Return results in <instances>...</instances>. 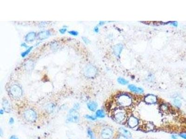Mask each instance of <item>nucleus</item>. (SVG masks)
<instances>
[{"instance_id": "24", "label": "nucleus", "mask_w": 186, "mask_h": 139, "mask_svg": "<svg viewBox=\"0 0 186 139\" xmlns=\"http://www.w3.org/2000/svg\"><path fill=\"white\" fill-rule=\"evenodd\" d=\"M88 134L89 135V136H90V139H95V136H94V135L91 129H89L88 130Z\"/></svg>"}, {"instance_id": "5", "label": "nucleus", "mask_w": 186, "mask_h": 139, "mask_svg": "<svg viewBox=\"0 0 186 139\" xmlns=\"http://www.w3.org/2000/svg\"><path fill=\"white\" fill-rule=\"evenodd\" d=\"M97 70L96 67L92 65H88L84 69V73L85 76L89 78H93L96 76Z\"/></svg>"}, {"instance_id": "7", "label": "nucleus", "mask_w": 186, "mask_h": 139, "mask_svg": "<svg viewBox=\"0 0 186 139\" xmlns=\"http://www.w3.org/2000/svg\"><path fill=\"white\" fill-rule=\"evenodd\" d=\"M113 135V131L109 127H105L102 130L101 136L102 139H111Z\"/></svg>"}, {"instance_id": "9", "label": "nucleus", "mask_w": 186, "mask_h": 139, "mask_svg": "<svg viewBox=\"0 0 186 139\" xmlns=\"http://www.w3.org/2000/svg\"><path fill=\"white\" fill-rule=\"evenodd\" d=\"M127 123L128 126L131 128H135L139 124L138 119L134 116H130L128 120Z\"/></svg>"}, {"instance_id": "21", "label": "nucleus", "mask_w": 186, "mask_h": 139, "mask_svg": "<svg viewBox=\"0 0 186 139\" xmlns=\"http://www.w3.org/2000/svg\"><path fill=\"white\" fill-rule=\"evenodd\" d=\"M118 81L120 83H121L122 84H124V85L127 84L128 82L126 80H125L124 78H121H121H119L118 79Z\"/></svg>"}, {"instance_id": "1", "label": "nucleus", "mask_w": 186, "mask_h": 139, "mask_svg": "<svg viewBox=\"0 0 186 139\" xmlns=\"http://www.w3.org/2000/svg\"><path fill=\"white\" fill-rule=\"evenodd\" d=\"M116 103L121 107H128L130 106L133 102L131 96L127 94H121L116 97Z\"/></svg>"}, {"instance_id": "8", "label": "nucleus", "mask_w": 186, "mask_h": 139, "mask_svg": "<svg viewBox=\"0 0 186 139\" xmlns=\"http://www.w3.org/2000/svg\"><path fill=\"white\" fill-rule=\"evenodd\" d=\"M51 35V32L48 30H45L39 32L37 34V38L39 40H44L48 38Z\"/></svg>"}, {"instance_id": "33", "label": "nucleus", "mask_w": 186, "mask_h": 139, "mask_svg": "<svg viewBox=\"0 0 186 139\" xmlns=\"http://www.w3.org/2000/svg\"><path fill=\"white\" fill-rule=\"evenodd\" d=\"M172 139H177V136H176V135H172Z\"/></svg>"}, {"instance_id": "4", "label": "nucleus", "mask_w": 186, "mask_h": 139, "mask_svg": "<svg viewBox=\"0 0 186 139\" xmlns=\"http://www.w3.org/2000/svg\"><path fill=\"white\" fill-rule=\"evenodd\" d=\"M23 117L27 121L33 123L36 120L37 115L36 112L34 109L29 108L24 112Z\"/></svg>"}, {"instance_id": "11", "label": "nucleus", "mask_w": 186, "mask_h": 139, "mask_svg": "<svg viewBox=\"0 0 186 139\" xmlns=\"http://www.w3.org/2000/svg\"><path fill=\"white\" fill-rule=\"evenodd\" d=\"M37 37V34L35 32H31L28 33L25 36V40L27 42L34 41Z\"/></svg>"}, {"instance_id": "15", "label": "nucleus", "mask_w": 186, "mask_h": 139, "mask_svg": "<svg viewBox=\"0 0 186 139\" xmlns=\"http://www.w3.org/2000/svg\"><path fill=\"white\" fill-rule=\"evenodd\" d=\"M154 125L150 122H147L144 125L143 129L145 131H151L154 129Z\"/></svg>"}, {"instance_id": "20", "label": "nucleus", "mask_w": 186, "mask_h": 139, "mask_svg": "<svg viewBox=\"0 0 186 139\" xmlns=\"http://www.w3.org/2000/svg\"><path fill=\"white\" fill-rule=\"evenodd\" d=\"M96 115L97 117L99 118H103L105 117V113L103 110H98L96 112Z\"/></svg>"}, {"instance_id": "13", "label": "nucleus", "mask_w": 186, "mask_h": 139, "mask_svg": "<svg viewBox=\"0 0 186 139\" xmlns=\"http://www.w3.org/2000/svg\"><path fill=\"white\" fill-rule=\"evenodd\" d=\"M122 49H123V46L122 44H116L113 48L114 53L116 56L119 57L122 51Z\"/></svg>"}, {"instance_id": "30", "label": "nucleus", "mask_w": 186, "mask_h": 139, "mask_svg": "<svg viewBox=\"0 0 186 139\" xmlns=\"http://www.w3.org/2000/svg\"><path fill=\"white\" fill-rule=\"evenodd\" d=\"M180 136L184 139H186V133H181L180 134Z\"/></svg>"}, {"instance_id": "19", "label": "nucleus", "mask_w": 186, "mask_h": 139, "mask_svg": "<svg viewBox=\"0 0 186 139\" xmlns=\"http://www.w3.org/2000/svg\"><path fill=\"white\" fill-rule=\"evenodd\" d=\"M33 48H34V46H30L28 48H27L26 49V50L24 51L23 52H22L21 53V57H25L26 56H27L29 54V53L31 51L32 49H33Z\"/></svg>"}, {"instance_id": "26", "label": "nucleus", "mask_w": 186, "mask_h": 139, "mask_svg": "<svg viewBox=\"0 0 186 139\" xmlns=\"http://www.w3.org/2000/svg\"><path fill=\"white\" fill-rule=\"evenodd\" d=\"M82 39H83V41L84 42V43L86 44H88L90 42V40L87 37H82Z\"/></svg>"}, {"instance_id": "34", "label": "nucleus", "mask_w": 186, "mask_h": 139, "mask_svg": "<svg viewBox=\"0 0 186 139\" xmlns=\"http://www.w3.org/2000/svg\"><path fill=\"white\" fill-rule=\"evenodd\" d=\"M104 23H105V22H104V21H100V22H99V25H103L104 24Z\"/></svg>"}, {"instance_id": "2", "label": "nucleus", "mask_w": 186, "mask_h": 139, "mask_svg": "<svg viewBox=\"0 0 186 139\" xmlns=\"http://www.w3.org/2000/svg\"><path fill=\"white\" fill-rule=\"evenodd\" d=\"M113 117L117 122L123 123L127 120V113L126 111L122 107L116 108L113 113Z\"/></svg>"}, {"instance_id": "17", "label": "nucleus", "mask_w": 186, "mask_h": 139, "mask_svg": "<svg viewBox=\"0 0 186 139\" xmlns=\"http://www.w3.org/2000/svg\"><path fill=\"white\" fill-rule=\"evenodd\" d=\"M87 106L90 110L95 111L97 107V103L95 101H90L88 103Z\"/></svg>"}, {"instance_id": "25", "label": "nucleus", "mask_w": 186, "mask_h": 139, "mask_svg": "<svg viewBox=\"0 0 186 139\" xmlns=\"http://www.w3.org/2000/svg\"><path fill=\"white\" fill-rule=\"evenodd\" d=\"M59 32L61 33V34H64V33H66V32H67V27H62V28H61L60 29H59Z\"/></svg>"}, {"instance_id": "23", "label": "nucleus", "mask_w": 186, "mask_h": 139, "mask_svg": "<svg viewBox=\"0 0 186 139\" xmlns=\"http://www.w3.org/2000/svg\"><path fill=\"white\" fill-rule=\"evenodd\" d=\"M68 33L71 35H72L74 36H77V35H78V34H79V32L76 30L69 31L68 32Z\"/></svg>"}, {"instance_id": "27", "label": "nucleus", "mask_w": 186, "mask_h": 139, "mask_svg": "<svg viewBox=\"0 0 186 139\" xmlns=\"http://www.w3.org/2000/svg\"><path fill=\"white\" fill-rule=\"evenodd\" d=\"M128 139V138L122 134H120V135H119L117 137V139Z\"/></svg>"}, {"instance_id": "14", "label": "nucleus", "mask_w": 186, "mask_h": 139, "mask_svg": "<svg viewBox=\"0 0 186 139\" xmlns=\"http://www.w3.org/2000/svg\"><path fill=\"white\" fill-rule=\"evenodd\" d=\"M34 63L31 60H28L25 63V68L27 70L31 71L34 69Z\"/></svg>"}, {"instance_id": "28", "label": "nucleus", "mask_w": 186, "mask_h": 139, "mask_svg": "<svg viewBox=\"0 0 186 139\" xmlns=\"http://www.w3.org/2000/svg\"><path fill=\"white\" fill-rule=\"evenodd\" d=\"M86 117L87 118H88V119H90V120H94L96 119V118L95 117L92 116H91V115H87L86 116Z\"/></svg>"}, {"instance_id": "31", "label": "nucleus", "mask_w": 186, "mask_h": 139, "mask_svg": "<svg viewBox=\"0 0 186 139\" xmlns=\"http://www.w3.org/2000/svg\"><path fill=\"white\" fill-rule=\"evenodd\" d=\"M94 31L96 32H99V31L98 27V26H96V27L94 28Z\"/></svg>"}, {"instance_id": "22", "label": "nucleus", "mask_w": 186, "mask_h": 139, "mask_svg": "<svg viewBox=\"0 0 186 139\" xmlns=\"http://www.w3.org/2000/svg\"><path fill=\"white\" fill-rule=\"evenodd\" d=\"M173 103H174V104L175 105V106H176L177 107H180L181 106V101H180V100L178 99H175L174 100Z\"/></svg>"}, {"instance_id": "16", "label": "nucleus", "mask_w": 186, "mask_h": 139, "mask_svg": "<svg viewBox=\"0 0 186 139\" xmlns=\"http://www.w3.org/2000/svg\"><path fill=\"white\" fill-rule=\"evenodd\" d=\"M128 88L133 92L138 93H142L143 92V90L141 88L137 87L134 85H129L128 86Z\"/></svg>"}, {"instance_id": "10", "label": "nucleus", "mask_w": 186, "mask_h": 139, "mask_svg": "<svg viewBox=\"0 0 186 139\" xmlns=\"http://www.w3.org/2000/svg\"><path fill=\"white\" fill-rule=\"evenodd\" d=\"M144 101L148 104H155L157 101V98L154 95H148L144 98Z\"/></svg>"}, {"instance_id": "32", "label": "nucleus", "mask_w": 186, "mask_h": 139, "mask_svg": "<svg viewBox=\"0 0 186 139\" xmlns=\"http://www.w3.org/2000/svg\"><path fill=\"white\" fill-rule=\"evenodd\" d=\"M9 122H10V123L11 124H13V123H14V119H13L12 118H10V120H9Z\"/></svg>"}, {"instance_id": "18", "label": "nucleus", "mask_w": 186, "mask_h": 139, "mask_svg": "<svg viewBox=\"0 0 186 139\" xmlns=\"http://www.w3.org/2000/svg\"><path fill=\"white\" fill-rule=\"evenodd\" d=\"M119 132L120 133V134H122L126 137H127L128 138H130L131 137V133H130V132H129L128 130L123 128H119Z\"/></svg>"}, {"instance_id": "29", "label": "nucleus", "mask_w": 186, "mask_h": 139, "mask_svg": "<svg viewBox=\"0 0 186 139\" xmlns=\"http://www.w3.org/2000/svg\"><path fill=\"white\" fill-rule=\"evenodd\" d=\"M21 47H25V48H28L29 47L28 46V45H27V44H26V43H22L21 44Z\"/></svg>"}, {"instance_id": "3", "label": "nucleus", "mask_w": 186, "mask_h": 139, "mask_svg": "<svg viewBox=\"0 0 186 139\" xmlns=\"http://www.w3.org/2000/svg\"><path fill=\"white\" fill-rule=\"evenodd\" d=\"M9 93L11 96L14 99H19L23 94L22 89L17 84H13L9 89Z\"/></svg>"}, {"instance_id": "6", "label": "nucleus", "mask_w": 186, "mask_h": 139, "mask_svg": "<svg viewBox=\"0 0 186 139\" xmlns=\"http://www.w3.org/2000/svg\"><path fill=\"white\" fill-rule=\"evenodd\" d=\"M78 107V104H77L70 111L69 115L68 117V120L69 121L76 122L79 120V115L77 112Z\"/></svg>"}, {"instance_id": "12", "label": "nucleus", "mask_w": 186, "mask_h": 139, "mask_svg": "<svg viewBox=\"0 0 186 139\" xmlns=\"http://www.w3.org/2000/svg\"><path fill=\"white\" fill-rule=\"evenodd\" d=\"M2 107L3 108V110L6 113H9L11 111V106L8 101L6 99H3L2 102Z\"/></svg>"}, {"instance_id": "35", "label": "nucleus", "mask_w": 186, "mask_h": 139, "mask_svg": "<svg viewBox=\"0 0 186 139\" xmlns=\"http://www.w3.org/2000/svg\"><path fill=\"white\" fill-rule=\"evenodd\" d=\"M10 139H18L15 136H14V135H13V136H12L11 137H10Z\"/></svg>"}]
</instances>
